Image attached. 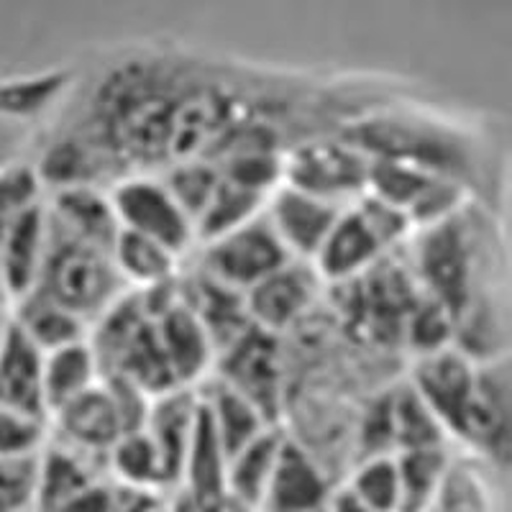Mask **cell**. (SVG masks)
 <instances>
[{"label": "cell", "mask_w": 512, "mask_h": 512, "mask_svg": "<svg viewBox=\"0 0 512 512\" xmlns=\"http://www.w3.org/2000/svg\"><path fill=\"white\" fill-rule=\"evenodd\" d=\"M113 264L128 290L146 292L180 280L182 259L154 241L141 239L136 233L118 231V239L113 244Z\"/></svg>", "instance_id": "cell-19"}, {"label": "cell", "mask_w": 512, "mask_h": 512, "mask_svg": "<svg viewBox=\"0 0 512 512\" xmlns=\"http://www.w3.org/2000/svg\"><path fill=\"white\" fill-rule=\"evenodd\" d=\"M175 512H195V507H192L182 495H175Z\"/></svg>", "instance_id": "cell-30"}, {"label": "cell", "mask_w": 512, "mask_h": 512, "mask_svg": "<svg viewBox=\"0 0 512 512\" xmlns=\"http://www.w3.org/2000/svg\"><path fill=\"white\" fill-rule=\"evenodd\" d=\"M400 80L244 62L177 39H131L72 64L44 116L34 167L44 187H108L177 164H213L236 131L277 128L290 149L344 136L390 103Z\"/></svg>", "instance_id": "cell-1"}, {"label": "cell", "mask_w": 512, "mask_h": 512, "mask_svg": "<svg viewBox=\"0 0 512 512\" xmlns=\"http://www.w3.org/2000/svg\"><path fill=\"white\" fill-rule=\"evenodd\" d=\"M344 208L346 205H336L313 192L280 182L264 203L262 216L292 259L313 264Z\"/></svg>", "instance_id": "cell-9"}, {"label": "cell", "mask_w": 512, "mask_h": 512, "mask_svg": "<svg viewBox=\"0 0 512 512\" xmlns=\"http://www.w3.org/2000/svg\"><path fill=\"white\" fill-rule=\"evenodd\" d=\"M198 410L200 400L198 387H195V390H172L154 397L149 415H146L144 431L157 448L172 495L180 492L187 451H190L192 433L198 423Z\"/></svg>", "instance_id": "cell-12"}, {"label": "cell", "mask_w": 512, "mask_h": 512, "mask_svg": "<svg viewBox=\"0 0 512 512\" xmlns=\"http://www.w3.org/2000/svg\"><path fill=\"white\" fill-rule=\"evenodd\" d=\"M103 379L98 356L90 338L77 344L62 346L44 354V400L47 415L70 405L72 400L90 392Z\"/></svg>", "instance_id": "cell-17"}, {"label": "cell", "mask_w": 512, "mask_h": 512, "mask_svg": "<svg viewBox=\"0 0 512 512\" xmlns=\"http://www.w3.org/2000/svg\"><path fill=\"white\" fill-rule=\"evenodd\" d=\"M502 469L469 454H451L431 512H502Z\"/></svg>", "instance_id": "cell-15"}, {"label": "cell", "mask_w": 512, "mask_h": 512, "mask_svg": "<svg viewBox=\"0 0 512 512\" xmlns=\"http://www.w3.org/2000/svg\"><path fill=\"white\" fill-rule=\"evenodd\" d=\"M44 118L6 116L0 113V172L16 162L34 159Z\"/></svg>", "instance_id": "cell-27"}, {"label": "cell", "mask_w": 512, "mask_h": 512, "mask_svg": "<svg viewBox=\"0 0 512 512\" xmlns=\"http://www.w3.org/2000/svg\"><path fill=\"white\" fill-rule=\"evenodd\" d=\"M344 492H349L369 512H397V507H400V479H397L395 456L361 459L351 472Z\"/></svg>", "instance_id": "cell-24"}, {"label": "cell", "mask_w": 512, "mask_h": 512, "mask_svg": "<svg viewBox=\"0 0 512 512\" xmlns=\"http://www.w3.org/2000/svg\"><path fill=\"white\" fill-rule=\"evenodd\" d=\"M118 228L164 246L185 262L198 249L195 223L167 185L154 175H136L108 187Z\"/></svg>", "instance_id": "cell-4"}, {"label": "cell", "mask_w": 512, "mask_h": 512, "mask_svg": "<svg viewBox=\"0 0 512 512\" xmlns=\"http://www.w3.org/2000/svg\"><path fill=\"white\" fill-rule=\"evenodd\" d=\"M216 364H221V369L213 372V377L241 392L272 423H277L282 400V359L277 336L259 331L256 326L246 328L216 356Z\"/></svg>", "instance_id": "cell-8"}, {"label": "cell", "mask_w": 512, "mask_h": 512, "mask_svg": "<svg viewBox=\"0 0 512 512\" xmlns=\"http://www.w3.org/2000/svg\"><path fill=\"white\" fill-rule=\"evenodd\" d=\"M44 198V185L36 175L34 159H24L0 172V256L6 246L8 233L18 216L29 210L31 205ZM0 308L8 310L6 290H3V277H0Z\"/></svg>", "instance_id": "cell-23"}, {"label": "cell", "mask_w": 512, "mask_h": 512, "mask_svg": "<svg viewBox=\"0 0 512 512\" xmlns=\"http://www.w3.org/2000/svg\"><path fill=\"white\" fill-rule=\"evenodd\" d=\"M118 507V484L113 479L98 482L95 487L85 489L70 502L59 505L54 512H116Z\"/></svg>", "instance_id": "cell-28"}, {"label": "cell", "mask_w": 512, "mask_h": 512, "mask_svg": "<svg viewBox=\"0 0 512 512\" xmlns=\"http://www.w3.org/2000/svg\"><path fill=\"white\" fill-rule=\"evenodd\" d=\"M116 512H175V495L157 489H131L118 484Z\"/></svg>", "instance_id": "cell-29"}, {"label": "cell", "mask_w": 512, "mask_h": 512, "mask_svg": "<svg viewBox=\"0 0 512 512\" xmlns=\"http://www.w3.org/2000/svg\"><path fill=\"white\" fill-rule=\"evenodd\" d=\"M477 374L479 361L466 356L454 344L431 351V354L415 356L408 377L410 387L431 408L448 438L459 441L464 418L472 405L474 387H477Z\"/></svg>", "instance_id": "cell-7"}, {"label": "cell", "mask_w": 512, "mask_h": 512, "mask_svg": "<svg viewBox=\"0 0 512 512\" xmlns=\"http://www.w3.org/2000/svg\"><path fill=\"white\" fill-rule=\"evenodd\" d=\"M192 256L195 267L205 277L239 295H246L251 287L267 280L269 274L292 262V256L274 236L262 213L216 239L203 241Z\"/></svg>", "instance_id": "cell-5"}, {"label": "cell", "mask_w": 512, "mask_h": 512, "mask_svg": "<svg viewBox=\"0 0 512 512\" xmlns=\"http://www.w3.org/2000/svg\"><path fill=\"white\" fill-rule=\"evenodd\" d=\"M6 326H8V310L0 308V341H3V333H6Z\"/></svg>", "instance_id": "cell-31"}, {"label": "cell", "mask_w": 512, "mask_h": 512, "mask_svg": "<svg viewBox=\"0 0 512 512\" xmlns=\"http://www.w3.org/2000/svg\"><path fill=\"white\" fill-rule=\"evenodd\" d=\"M0 512H39V454L0 456Z\"/></svg>", "instance_id": "cell-25"}, {"label": "cell", "mask_w": 512, "mask_h": 512, "mask_svg": "<svg viewBox=\"0 0 512 512\" xmlns=\"http://www.w3.org/2000/svg\"><path fill=\"white\" fill-rule=\"evenodd\" d=\"M372 159L344 136L305 141L285 154L282 182L336 205L359 200L369 187Z\"/></svg>", "instance_id": "cell-6"}, {"label": "cell", "mask_w": 512, "mask_h": 512, "mask_svg": "<svg viewBox=\"0 0 512 512\" xmlns=\"http://www.w3.org/2000/svg\"><path fill=\"white\" fill-rule=\"evenodd\" d=\"M410 221L390 203L364 192L346 205L313 259L320 280L346 285L359 280L410 236Z\"/></svg>", "instance_id": "cell-3"}, {"label": "cell", "mask_w": 512, "mask_h": 512, "mask_svg": "<svg viewBox=\"0 0 512 512\" xmlns=\"http://www.w3.org/2000/svg\"><path fill=\"white\" fill-rule=\"evenodd\" d=\"M323 285L326 282L320 280L313 264L292 259L244 295L251 326L272 336L295 328L310 310L318 308Z\"/></svg>", "instance_id": "cell-10"}, {"label": "cell", "mask_w": 512, "mask_h": 512, "mask_svg": "<svg viewBox=\"0 0 512 512\" xmlns=\"http://www.w3.org/2000/svg\"><path fill=\"white\" fill-rule=\"evenodd\" d=\"M49 441V420L0 405V456H34Z\"/></svg>", "instance_id": "cell-26"}, {"label": "cell", "mask_w": 512, "mask_h": 512, "mask_svg": "<svg viewBox=\"0 0 512 512\" xmlns=\"http://www.w3.org/2000/svg\"><path fill=\"white\" fill-rule=\"evenodd\" d=\"M105 479H111L108 461L49 438L39 451V512H54Z\"/></svg>", "instance_id": "cell-14"}, {"label": "cell", "mask_w": 512, "mask_h": 512, "mask_svg": "<svg viewBox=\"0 0 512 512\" xmlns=\"http://www.w3.org/2000/svg\"><path fill=\"white\" fill-rule=\"evenodd\" d=\"M451 454L454 451H448V446L395 454L397 479H400V507H397V512H431Z\"/></svg>", "instance_id": "cell-21"}, {"label": "cell", "mask_w": 512, "mask_h": 512, "mask_svg": "<svg viewBox=\"0 0 512 512\" xmlns=\"http://www.w3.org/2000/svg\"><path fill=\"white\" fill-rule=\"evenodd\" d=\"M72 77V67L34 72V75L3 77L0 80V113L6 116L44 118L52 105L62 98Z\"/></svg>", "instance_id": "cell-22"}, {"label": "cell", "mask_w": 512, "mask_h": 512, "mask_svg": "<svg viewBox=\"0 0 512 512\" xmlns=\"http://www.w3.org/2000/svg\"><path fill=\"white\" fill-rule=\"evenodd\" d=\"M287 431L280 425H269L251 443H246L239 454H233L226 466V487L233 497L244 500L246 505L262 510L264 492L280 459L282 443Z\"/></svg>", "instance_id": "cell-18"}, {"label": "cell", "mask_w": 512, "mask_h": 512, "mask_svg": "<svg viewBox=\"0 0 512 512\" xmlns=\"http://www.w3.org/2000/svg\"><path fill=\"white\" fill-rule=\"evenodd\" d=\"M44 216H47V210H44ZM128 292L131 290L123 285L121 274L113 264L111 249L72 239L54 228L47 218L44 262H41L39 277L29 295L47 297L93 328L113 305L121 303Z\"/></svg>", "instance_id": "cell-2"}, {"label": "cell", "mask_w": 512, "mask_h": 512, "mask_svg": "<svg viewBox=\"0 0 512 512\" xmlns=\"http://www.w3.org/2000/svg\"><path fill=\"white\" fill-rule=\"evenodd\" d=\"M331 500L326 466L287 433L259 512H326Z\"/></svg>", "instance_id": "cell-11"}, {"label": "cell", "mask_w": 512, "mask_h": 512, "mask_svg": "<svg viewBox=\"0 0 512 512\" xmlns=\"http://www.w3.org/2000/svg\"><path fill=\"white\" fill-rule=\"evenodd\" d=\"M200 402H203L205 415H208L213 431L223 446L226 459L239 454L246 443L254 441L259 433H264L269 425H277L256 408L254 402L246 400L241 392L228 387L221 379L210 377L198 387Z\"/></svg>", "instance_id": "cell-16"}, {"label": "cell", "mask_w": 512, "mask_h": 512, "mask_svg": "<svg viewBox=\"0 0 512 512\" xmlns=\"http://www.w3.org/2000/svg\"><path fill=\"white\" fill-rule=\"evenodd\" d=\"M387 408H390L392 448H395V454L418 451V448L448 446V436L443 431V425L438 423L431 408L420 400L418 392L410 387L408 379L395 384L387 392Z\"/></svg>", "instance_id": "cell-20"}, {"label": "cell", "mask_w": 512, "mask_h": 512, "mask_svg": "<svg viewBox=\"0 0 512 512\" xmlns=\"http://www.w3.org/2000/svg\"><path fill=\"white\" fill-rule=\"evenodd\" d=\"M0 405L49 420L44 400V351L16 326H8L0 341Z\"/></svg>", "instance_id": "cell-13"}]
</instances>
